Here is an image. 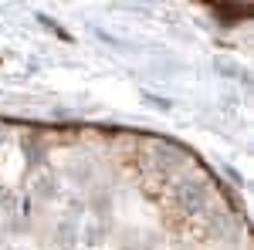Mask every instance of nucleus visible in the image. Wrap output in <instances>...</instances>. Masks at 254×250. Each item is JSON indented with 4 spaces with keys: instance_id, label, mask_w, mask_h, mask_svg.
<instances>
[{
    "instance_id": "nucleus-3",
    "label": "nucleus",
    "mask_w": 254,
    "mask_h": 250,
    "mask_svg": "<svg viewBox=\"0 0 254 250\" xmlns=\"http://www.w3.org/2000/svg\"><path fill=\"white\" fill-rule=\"evenodd\" d=\"M34 196H38V200H55V196H58V183H55L51 173L34 176Z\"/></svg>"
},
{
    "instance_id": "nucleus-9",
    "label": "nucleus",
    "mask_w": 254,
    "mask_h": 250,
    "mask_svg": "<svg viewBox=\"0 0 254 250\" xmlns=\"http://www.w3.org/2000/svg\"><path fill=\"white\" fill-rule=\"evenodd\" d=\"M3 142H7V129L0 125V146H3Z\"/></svg>"
},
{
    "instance_id": "nucleus-6",
    "label": "nucleus",
    "mask_w": 254,
    "mask_h": 250,
    "mask_svg": "<svg viewBox=\"0 0 254 250\" xmlns=\"http://www.w3.org/2000/svg\"><path fill=\"white\" fill-rule=\"evenodd\" d=\"M55 237H58V244L71 247V244H75V223H71V220H64L58 230H55Z\"/></svg>"
},
{
    "instance_id": "nucleus-5",
    "label": "nucleus",
    "mask_w": 254,
    "mask_h": 250,
    "mask_svg": "<svg viewBox=\"0 0 254 250\" xmlns=\"http://www.w3.org/2000/svg\"><path fill=\"white\" fill-rule=\"evenodd\" d=\"M217 71H220V75H224V71H227V75H237V81H251V78H248V71H244L241 64H234V61L217 58Z\"/></svg>"
},
{
    "instance_id": "nucleus-2",
    "label": "nucleus",
    "mask_w": 254,
    "mask_h": 250,
    "mask_svg": "<svg viewBox=\"0 0 254 250\" xmlns=\"http://www.w3.org/2000/svg\"><path fill=\"white\" fill-rule=\"evenodd\" d=\"M105 237H109V223H105V220H92V223H85V230H81V240L92 244V247L105 244Z\"/></svg>"
},
{
    "instance_id": "nucleus-8",
    "label": "nucleus",
    "mask_w": 254,
    "mask_h": 250,
    "mask_svg": "<svg viewBox=\"0 0 254 250\" xmlns=\"http://www.w3.org/2000/svg\"><path fill=\"white\" fill-rule=\"evenodd\" d=\"M0 206H3V210H14V206H17L14 193H0Z\"/></svg>"
},
{
    "instance_id": "nucleus-1",
    "label": "nucleus",
    "mask_w": 254,
    "mask_h": 250,
    "mask_svg": "<svg viewBox=\"0 0 254 250\" xmlns=\"http://www.w3.org/2000/svg\"><path fill=\"white\" fill-rule=\"evenodd\" d=\"M210 203H214V193H210V186L203 179H193V176L180 179V186H176V206L183 213H207Z\"/></svg>"
},
{
    "instance_id": "nucleus-4",
    "label": "nucleus",
    "mask_w": 254,
    "mask_h": 250,
    "mask_svg": "<svg viewBox=\"0 0 254 250\" xmlns=\"http://www.w3.org/2000/svg\"><path fill=\"white\" fill-rule=\"evenodd\" d=\"M24 152H27V162L31 166H41L44 162V146L34 142V139H24Z\"/></svg>"
},
{
    "instance_id": "nucleus-7",
    "label": "nucleus",
    "mask_w": 254,
    "mask_h": 250,
    "mask_svg": "<svg viewBox=\"0 0 254 250\" xmlns=\"http://www.w3.org/2000/svg\"><path fill=\"white\" fill-rule=\"evenodd\" d=\"M146 101H153V108H159V112H170V108H173V101H170V98H159V95H149V92H146Z\"/></svg>"
}]
</instances>
